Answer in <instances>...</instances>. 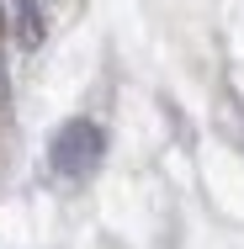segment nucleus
Segmentation results:
<instances>
[{
  "label": "nucleus",
  "mask_w": 244,
  "mask_h": 249,
  "mask_svg": "<svg viewBox=\"0 0 244 249\" xmlns=\"http://www.w3.org/2000/svg\"><path fill=\"white\" fill-rule=\"evenodd\" d=\"M101 154H106V133H101L91 117H75V122H64L53 133L48 164H53V175H64V180H85L101 164Z\"/></svg>",
  "instance_id": "1"
},
{
  "label": "nucleus",
  "mask_w": 244,
  "mask_h": 249,
  "mask_svg": "<svg viewBox=\"0 0 244 249\" xmlns=\"http://www.w3.org/2000/svg\"><path fill=\"white\" fill-rule=\"evenodd\" d=\"M21 37L27 43L43 37V0H21Z\"/></svg>",
  "instance_id": "2"
},
{
  "label": "nucleus",
  "mask_w": 244,
  "mask_h": 249,
  "mask_svg": "<svg viewBox=\"0 0 244 249\" xmlns=\"http://www.w3.org/2000/svg\"><path fill=\"white\" fill-rule=\"evenodd\" d=\"M0 101H5V69H0Z\"/></svg>",
  "instance_id": "3"
}]
</instances>
